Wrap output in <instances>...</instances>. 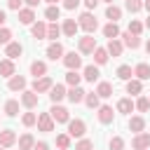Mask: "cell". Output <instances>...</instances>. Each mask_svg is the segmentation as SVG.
I'll return each mask as SVG.
<instances>
[{
    "instance_id": "cell-28",
    "label": "cell",
    "mask_w": 150,
    "mask_h": 150,
    "mask_svg": "<svg viewBox=\"0 0 150 150\" xmlns=\"http://www.w3.org/2000/svg\"><path fill=\"white\" fill-rule=\"evenodd\" d=\"M103 35H105V38H110V40H115V38L120 35V28H117V23H112V21H110L108 26H103Z\"/></svg>"
},
{
    "instance_id": "cell-9",
    "label": "cell",
    "mask_w": 150,
    "mask_h": 150,
    "mask_svg": "<svg viewBox=\"0 0 150 150\" xmlns=\"http://www.w3.org/2000/svg\"><path fill=\"white\" fill-rule=\"evenodd\" d=\"M14 143H16V134H14L12 129L0 131V145H2V148H12Z\"/></svg>"
},
{
    "instance_id": "cell-59",
    "label": "cell",
    "mask_w": 150,
    "mask_h": 150,
    "mask_svg": "<svg viewBox=\"0 0 150 150\" xmlns=\"http://www.w3.org/2000/svg\"><path fill=\"white\" fill-rule=\"evenodd\" d=\"M0 150H5V148H2V145H0Z\"/></svg>"
},
{
    "instance_id": "cell-26",
    "label": "cell",
    "mask_w": 150,
    "mask_h": 150,
    "mask_svg": "<svg viewBox=\"0 0 150 150\" xmlns=\"http://www.w3.org/2000/svg\"><path fill=\"white\" fill-rule=\"evenodd\" d=\"M98 75H101V73H98V68H96V66H87L82 77H84L87 82H96V80H98Z\"/></svg>"
},
{
    "instance_id": "cell-30",
    "label": "cell",
    "mask_w": 150,
    "mask_h": 150,
    "mask_svg": "<svg viewBox=\"0 0 150 150\" xmlns=\"http://www.w3.org/2000/svg\"><path fill=\"white\" fill-rule=\"evenodd\" d=\"M105 16H108V19L115 23V21L122 16V9H120V7H115V5H108V9H105Z\"/></svg>"
},
{
    "instance_id": "cell-14",
    "label": "cell",
    "mask_w": 150,
    "mask_h": 150,
    "mask_svg": "<svg viewBox=\"0 0 150 150\" xmlns=\"http://www.w3.org/2000/svg\"><path fill=\"white\" fill-rule=\"evenodd\" d=\"M131 145H134V150H145V148L150 145V134H138V136L131 141Z\"/></svg>"
},
{
    "instance_id": "cell-7",
    "label": "cell",
    "mask_w": 150,
    "mask_h": 150,
    "mask_svg": "<svg viewBox=\"0 0 150 150\" xmlns=\"http://www.w3.org/2000/svg\"><path fill=\"white\" fill-rule=\"evenodd\" d=\"M38 127H40V131H54V120H52V115L49 112H40L38 115Z\"/></svg>"
},
{
    "instance_id": "cell-39",
    "label": "cell",
    "mask_w": 150,
    "mask_h": 150,
    "mask_svg": "<svg viewBox=\"0 0 150 150\" xmlns=\"http://www.w3.org/2000/svg\"><path fill=\"white\" fill-rule=\"evenodd\" d=\"M98 98H101L98 94H87V96H84V103H87L89 108H101V105H98Z\"/></svg>"
},
{
    "instance_id": "cell-1",
    "label": "cell",
    "mask_w": 150,
    "mask_h": 150,
    "mask_svg": "<svg viewBox=\"0 0 150 150\" xmlns=\"http://www.w3.org/2000/svg\"><path fill=\"white\" fill-rule=\"evenodd\" d=\"M77 26L82 28V30H87V35H91L96 28H98V21L94 19V14L91 12H84L82 16H80V21H77Z\"/></svg>"
},
{
    "instance_id": "cell-43",
    "label": "cell",
    "mask_w": 150,
    "mask_h": 150,
    "mask_svg": "<svg viewBox=\"0 0 150 150\" xmlns=\"http://www.w3.org/2000/svg\"><path fill=\"white\" fill-rule=\"evenodd\" d=\"M141 30H143V23L131 19V23H129V33H131V35H141Z\"/></svg>"
},
{
    "instance_id": "cell-35",
    "label": "cell",
    "mask_w": 150,
    "mask_h": 150,
    "mask_svg": "<svg viewBox=\"0 0 150 150\" xmlns=\"http://www.w3.org/2000/svg\"><path fill=\"white\" fill-rule=\"evenodd\" d=\"M80 80H82V75H77V70H68L66 82H68L70 87H80Z\"/></svg>"
},
{
    "instance_id": "cell-49",
    "label": "cell",
    "mask_w": 150,
    "mask_h": 150,
    "mask_svg": "<svg viewBox=\"0 0 150 150\" xmlns=\"http://www.w3.org/2000/svg\"><path fill=\"white\" fill-rule=\"evenodd\" d=\"M21 2L23 0H7V7L9 9H21Z\"/></svg>"
},
{
    "instance_id": "cell-44",
    "label": "cell",
    "mask_w": 150,
    "mask_h": 150,
    "mask_svg": "<svg viewBox=\"0 0 150 150\" xmlns=\"http://www.w3.org/2000/svg\"><path fill=\"white\" fill-rule=\"evenodd\" d=\"M110 150H124V141L120 136H112L110 138Z\"/></svg>"
},
{
    "instance_id": "cell-11",
    "label": "cell",
    "mask_w": 150,
    "mask_h": 150,
    "mask_svg": "<svg viewBox=\"0 0 150 150\" xmlns=\"http://www.w3.org/2000/svg\"><path fill=\"white\" fill-rule=\"evenodd\" d=\"M112 117H115V112H112L110 105H101V108H98V122H101V124H110Z\"/></svg>"
},
{
    "instance_id": "cell-25",
    "label": "cell",
    "mask_w": 150,
    "mask_h": 150,
    "mask_svg": "<svg viewBox=\"0 0 150 150\" xmlns=\"http://www.w3.org/2000/svg\"><path fill=\"white\" fill-rule=\"evenodd\" d=\"M108 56H110L108 49H103V47H96V49H94V61H96L98 66H103V63L108 61Z\"/></svg>"
},
{
    "instance_id": "cell-27",
    "label": "cell",
    "mask_w": 150,
    "mask_h": 150,
    "mask_svg": "<svg viewBox=\"0 0 150 150\" xmlns=\"http://www.w3.org/2000/svg\"><path fill=\"white\" fill-rule=\"evenodd\" d=\"M129 129L136 131V134H141V131L145 129V120H143V117H131V120H129Z\"/></svg>"
},
{
    "instance_id": "cell-57",
    "label": "cell",
    "mask_w": 150,
    "mask_h": 150,
    "mask_svg": "<svg viewBox=\"0 0 150 150\" xmlns=\"http://www.w3.org/2000/svg\"><path fill=\"white\" fill-rule=\"evenodd\" d=\"M145 49H148V54H150V40H148V45H145Z\"/></svg>"
},
{
    "instance_id": "cell-29",
    "label": "cell",
    "mask_w": 150,
    "mask_h": 150,
    "mask_svg": "<svg viewBox=\"0 0 150 150\" xmlns=\"http://www.w3.org/2000/svg\"><path fill=\"white\" fill-rule=\"evenodd\" d=\"M105 49H108L110 56H120V54H122V42H120V40H110Z\"/></svg>"
},
{
    "instance_id": "cell-42",
    "label": "cell",
    "mask_w": 150,
    "mask_h": 150,
    "mask_svg": "<svg viewBox=\"0 0 150 150\" xmlns=\"http://www.w3.org/2000/svg\"><path fill=\"white\" fill-rule=\"evenodd\" d=\"M56 145H59L61 150H68V145H70V136H68V134H61V136H56Z\"/></svg>"
},
{
    "instance_id": "cell-51",
    "label": "cell",
    "mask_w": 150,
    "mask_h": 150,
    "mask_svg": "<svg viewBox=\"0 0 150 150\" xmlns=\"http://www.w3.org/2000/svg\"><path fill=\"white\" fill-rule=\"evenodd\" d=\"M33 150H49V145H47V143H42V141H40V143H35V148H33Z\"/></svg>"
},
{
    "instance_id": "cell-15",
    "label": "cell",
    "mask_w": 150,
    "mask_h": 150,
    "mask_svg": "<svg viewBox=\"0 0 150 150\" xmlns=\"http://www.w3.org/2000/svg\"><path fill=\"white\" fill-rule=\"evenodd\" d=\"M84 96H87V91H84V89H80V87H70V91H68L70 103H82V101H84Z\"/></svg>"
},
{
    "instance_id": "cell-24",
    "label": "cell",
    "mask_w": 150,
    "mask_h": 150,
    "mask_svg": "<svg viewBox=\"0 0 150 150\" xmlns=\"http://www.w3.org/2000/svg\"><path fill=\"white\" fill-rule=\"evenodd\" d=\"M134 75H136L138 80H150V66H148V63H138V66L134 68Z\"/></svg>"
},
{
    "instance_id": "cell-50",
    "label": "cell",
    "mask_w": 150,
    "mask_h": 150,
    "mask_svg": "<svg viewBox=\"0 0 150 150\" xmlns=\"http://www.w3.org/2000/svg\"><path fill=\"white\" fill-rule=\"evenodd\" d=\"M84 5H87V9H94L98 5V0H84Z\"/></svg>"
},
{
    "instance_id": "cell-33",
    "label": "cell",
    "mask_w": 150,
    "mask_h": 150,
    "mask_svg": "<svg viewBox=\"0 0 150 150\" xmlns=\"http://www.w3.org/2000/svg\"><path fill=\"white\" fill-rule=\"evenodd\" d=\"M59 35H61V28H59V23H56V21H54V23H49V26H47V38L56 42V38H59Z\"/></svg>"
},
{
    "instance_id": "cell-4",
    "label": "cell",
    "mask_w": 150,
    "mask_h": 150,
    "mask_svg": "<svg viewBox=\"0 0 150 150\" xmlns=\"http://www.w3.org/2000/svg\"><path fill=\"white\" fill-rule=\"evenodd\" d=\"M80 52L82 54H94V49H96V40H94V35H84V38H80Z\"/></svg>"
},
{
    "instance_id": "cell-48",
    "label": "cell",
    "mask_w": 150,
    "mask_h": 150,
    "mask_svg": "<svg viewBox=\"0 0 150 150\" xmlns=\"http://www.w3.org/2000/svg\"><path fill=\"white\" fill-rule=\"evenodd\" d=\"M77 5H80V0H63V7L66 9H75Z\"/></svg>"
},
{
    "instance_id": "cell-5",
    "label": "cell",
    "mask_w": 150,
    "mask_h": 150,
    "mask_svg": "<svg viewBox=\"0 0 150 150\" xmlns=\"http://www.w3.org/2000/svg\"><path fill=\"white\" fill-rule=\"evenodd\" d=\"M52 87H54V82H52V77H47V75L33 82V91H35V94H45V91H49Z\"/></svg>"
},
{
    "instance_id": "cell-23",
    "label": "cell",
    "mask_w": 150,
    "mask_h": 150,
    "mask_svg": "<svg viewBox=\"0 0 150 150\" xmlns=\"http://www.w3.org/2000/svg\"><path fill=\"white\" fill-rule=\"evenodd\" d=\"M33 148H35V138L30 134H23L19 138V150H33Z\"/></svg>"
},
{
    "instance_id": "cell-3",
    "label": "cell",
    "mask_w": 150,
    "mask_h": 150,
    "mask_svg": "<svg viewBox=\"0 0 150 150\" xmlns=\"http://www.w3.org/2000/svg\"><path fill=\"white\" fill-rule=\"evenodd\" d=\"M63 66H66L68 70H77V68L82 66V56L75 54V52H68V54L63 56Z\"/></svg>"
},
{
    "instance_id": "cell-17",
    "label": "cell",
    "mask_w": 150,
    "mask_h": 150,
    "mask_svg": "<svg viewBox=\"0 0 150 150\" xmlns=\"http://www.w3.org/2000/svg\"><path fill=\"white\" fill-rule=\"evenodd\" d=\"M0 75L2 77H12L14 75V61L12 59H2L0 61Z\"/></svg>"
},
{
    "instance_id": "cell-2",
    "label": "cell",
    "mask_w": 150,
    "mask_h": 150,
    "mask_svg": "<svg viewBox=\"0 0 150 150\" xmlns=\"http://www.w3.org/2000/svg\"><path fill=\"white\" fill-rule=\"evenodd\" d=\"M84 131H87V127H84L82 120H70V122H68V136L80 138V136H84Z\"/></svg>"
},
{
    "instance_id": "cell-13",
    "label": "cell",
    "mask_w": 150,
    "mask_h": 150,
    "mask_svg": "<svg viewBox=\"0 0 150 150\" xmlns=\"http://www.w3.org/2000/svg\"><path fill=\"white\" fill-rule=\"evenodd\" d=\"M47 56H49L52 61L61 59V56H63V45H61V42H52V45L47 47Z\"/></svg>"
},
{
    "instance_id": "cell-46",
    "label": "cell",
    "mask_w": 150,
    "mask_h": 150,
    "mask_svg": "<svg viewBox=\"0 0 150 150\" xmlns=\"http://www.w3.org/2000/svg\"><path fill=\"white\" fill-rule=\"evenodd\" d=\"M12 40V30L9 28H0V45H9Z\"/></svg>"
},
{
    "instance_id": "cell-20",
    "label": "cell",
    "mask_w": 150,
    "mask_h": 150,
    "mask_svg": "<svg viewBox=\"0 0 150 150\" xmlns=\"http://www.w3.org/2000/svg\"><path fill=\"white\" fill-rule=\"evenodd\" d=\"M33 19H35V14H33V9H30V7L19 9V21H21L23 26H30V23H33Z\"/></svg>"
},
{
    "instance_id": "cell-56",
    "label": "cell",
    "mask_w": 150,
    "mask_h": 150,
    "mask_svg": "<svg viewBox=\"0 0 150 150\" xmlns=\"http://www.w3.org/2000/svg\"><path fill=\"white\" fill-rule=\"evenodd\" d=\"M47 2H49V5H56V2H59V0H47Z\"/></svg>"
},
{
    "instance_id": "cell-36",
    "label": "cell",
    "mask_w": 150,
    "mask_h": 150,
    "mask_svg": "<svg viewBox=\"0 0 150 150\" xmlns=\"http://www.w3.org/2000/svg\"><path fill=\"white\" fill-rule=\"evenodd\" d=\"M16 112H19V101H7L5 103V115L7 117H14Z\"/></svg>"
},
{
    "instance_id": "cell-55",
    "label": "cell",
    "mask_w": 150,
    "mask_h": 150,
    "mask_svg": "<svg viewBox=\"0 0 150 150\" xmlns=\"http://www.w3.org/2000/svg\"><path fill=\"white\" fill-rule=\"evenodd\" d=\"M145 28H148V30H150V16H148V21H145Z\"/></svg>"
},
{
    "instance_id": "cell-21",
    "label": "cell",
    "mask_w": 150,
    "mask_h": 150,
    "mask_svg": "<svg viewBox=\"0 0 150 150\" xmlns=\"http://www.w3.org/2000/svg\"><path fill=\"white\" fill-rule=\"evenodd\" d=\"M30 33H33V38L42 40V38H47V26H45L42 21H38V23H33V26H30Z\"/></svg>"
},
{
    "instance_id": "cell-18",
    "label": "cell",
    "mask_w": 150,
    "mask_h": 150,
    "mask_svg": "<svg viewBox=\"0 0 150 150\" xmlns=\"http://www.w3.org/2000/svg\"><path fill=\"white\" fill-rule=\"evenodd\" d=\"M77 28H80V26H77V21H75V19H66V21H63V28H61V30H63V33H66L68 38H75Z\"/></svg>"
},
{
    "instance_id": "cell-45",
    "label": "cell",
    "mask_w": 150,
    "mask_h": 150,
    "mask_svg": "<svg viewBox=\"0 0 150 150\" xmlns=\"http://www.w3.org/2000/svg\"><path fill=\"white\" fill-rule=\"evenodd\" d=\"M124 7H127L129 12H138V9L143 7V2H141V0H127V2H124Z\"/></svg>"
},
{
    "instance_id": "cell-22",
    "label": "cell",
    "mask_w": 150,
    "mask_h": 150,
    "mask_svg": "<svg viewBox=\"0 0 150 150\" xmlns=\"http://www.w3.org/2000/svg\"><path fill=\"white\" fill-rule=\"evenodd\" d=\"M63 96H68V94H66V89H63L61 84H54V87L49 89V98H52L54 103H59V101H61Z\"/></svg>"
},
{
    "instance_id": "cell-41",
    "label": "cell",
    "mask_w": 150,
    "mask_h": 150,
    "mask_svg": "<svg viewBox=\"0 0 150 150\" xmlns=\"http://www.w3.org/2000/svg\"><path fill=\"white\" fill-rule=\"evenodd\" d=\"M21 122H23V127H33V124H38V115L35 112H26L21 117Z\"/></svg>"
},
{
    "instance_id": "cell-10",
    "label": "cell",
    "mask_w": 150,
    "mask_h": 150,
    "mask_svg": "<svg viewBox=\"0 0 150 150\" xmlns=\"http://www.w3.org/2000/svg\"><path fill=\"white\" fill-rule=\"evenodd\" d=\"M30 75H35V80L45 77V75H47V63H45V61H33V63H30Z\"/></svg>"
},
{
    "instance_id": "cell-34",
    "label": "cell",
    "mask_w": 150,
    "mask_h": 150,
    "mask_svg": "<svg viewBox=\"0 0 150 150\" xmlns=\"http://www.w3.org/2000/svg\"><path fill=\"white\" fill-rule=\"evenodd\" d=\"M131 75H134L131 66H120V68H117V77H120V80H127V82H129Z\"/></svg>"
},
{
    "instance_id": "cell-53",
    "label": "cell",
    "mask_w": 150,
    "mask_h": 150,
    "mask_svg": "<svg viewBox=\"0 0 150 150\" xmlns=\"http://www.w3.org/2000/svg\"><path fill=\"white\" fill-rule=\"evenodd\" d=\"M5 21H7V16H5V12H2V9H0V26H2V23H5Z\"/></svg>"
},
{
    "instance_id": "cell-58",
    "label": "cell",
    "mask_w": 150,
    "mask_h": 150,
    "mask_svg": "<svg viewBox=\"0 0 150 150\" xmlns=\"http://www.w3.org/2000/svg\"><path fill=\"white\" fill-rule=\"evenodd\" d=\"M103 2H112V0H103Z\"/></svg>"
},
{
    "instance_id": "cell-54",
    "label": "cell",
    "mask_w": 150,
    "mask_h": 150,
    "mask_svg": "<svg viewBox=\"0 0 150 150\" xmlns=\"http://www.w3.org/2000/svg\"><path fill=\"white\" fill-rule=\"evenodd\" d=\"M143 7H145V9L150 12V0H145V2H143Z\"/></svg>"
},
{
    "instance_id": "cell-8",
    "label": "cell",
    "mask_w": 150,
    "mask_h": 150,
    "mask_svg": "<svg viewBox=\"0 0 150 150\" xmlns=\"http://www.w3.org/2000/svg\"><path fill=\"white\" fill-rule=\"evenodd\" d=\"M7 89H9V91H23V89H26V77H21V75H12L9 82H7Z\"/></svg>"
},
{
    "instance_id": "cell-19",
    "label": "cell",
    "mask_w": 150,
    "mask_h": 150,
    "mask_svg": "<svg viewBox=\"0 0 150 150\" xmlns=\"http://www.w3.org/2000/svg\"><path fill=\"white\" fill-rule=\"evenodd\" d=\"M122 40H124V45L131 47V49H138V47H141V38H138V35H131L129 30L122 33Z\"/></svg>"
},
{
    "instance_id": "cell-32",
    "label": "cell",
    "mask_w": 150,
    "mask_h": 150,
    "mask_svg": "<svg viewBox=\"0 0 150 150\" xmlns=\"http://www.w3.org/2000/svg\"><path fill=\"white\" fill-rule=\"evenodd\" d=\"M134 108H136V105L131 103V98H120V101H117V110H120V112H131Z\"/></svg>"
},
{
    "instance_id": "cell-47",
    "label": "cell",
    "mask_w": 150,
    "mask_h": 150,
    "mask_svg": "<svg viewBox=\"0 0 150 150\" xmlns=\"http://www.w3.org/2000/svg\"><path fill=\"white\" fill-rule=\"evenodd\" d=\"M75 150H94V143H91L89 138H82V141L75 145Z\"/></svg>"
},
{
    "instance_id": "cell-40",
    "label": "cell",
    "mask_w": 150,
    "mask_h": 150,
    "mask_svg": "<svg viewBox=\"0 0 150 150\" xmlns=\"http://www.w3.org/2000/svg\"><path fill=\"white\" fill-rule=\"evenodd\" d=\"M134 105H136V110H141V112H145V110L150 108V98H148V96H141V98H138V101H136Z\"/></svg>"
},
{
    "instance_id": "cell-6",
    "label": "cell",
    "mask_w": 150,
    "mask_h": 150,
    "mask_svg": "<svg viewBox=\"0 0 150 150\" xmlns=\"http://www.w3.org/2000/svg\"><path fill=\"white\" fill-rule=\"evenodd\" d=\"M49 115H52V120L54 122H70V117H68V110L63 108V105H52V110H49Z\"/></svg>"
},
{
    "instance_id": "cell-12",
    "label": "cell",
    "mask_w": 150,
    "mask_h": 150,
    "mask_svg": "<svg viewBox=\"0 0 150 150\" xmlns=\"http://www.w3.org/2000/svg\"><path fill=\"white\" fill-rule=\"evenodd\" d=\"M21 52H23V47H21L19 42H9V45H7V49H5V56L14 61V59H19V56H21Z\"/></svg>"
},
{
    "instance_id": "cell-52",
    "label": "cell",
    "mask_w": 150,
    "mask_h": 150,
    "mask_svg": "<svg viewBox=\"0 0 150 150\" xmlns=\"http://www.w3.org/2000/svg\"><path fill=\"white\" fill-rule=\"evenodd\" d=\"M23 2H26V5L33 9V7H38V2H40V0H23Z\"/></svg>"
},
{
    "instance_id": "cell-37",
    "label": "cell",
    "mask_w": 150,
    "mask_h": 150,
    "mask_svg": "<svg viewBox=\"0 0 150 150\" xmlns=\"http://www.w3.org/2000/svg\"><path fill=\"white\" fill-rule=\"evenodd\" d=\"M59 14H61V12H59V7H56V5H49V7L45 9V16H47V19L52 21V23H54V21L59 19Z\"/></svg>"
},
{
    "instance_id": "cell-31",
    "label": "cell",
    "mask_w": 150,
    "mask_h": 150,
    "mask_svg": "<svg viewBox=\"0 0 150 150\" xmlns=\"http://www.w3.org/2000/svg\"><path fill=\"white\" fill-rule=\"evenodd\" d=\"M96 94H98L101 98L112 96V87H110V82H101V84H98V89H96Z\"/></svg>"
},
{
    "instance_id": "cell-16",
    "label": "cell",
    "mask_w": 150,
    "mask_h": 150,
    "mask_svg": "<svg viewBox=\"0 0 150 150\" xmlns=\"http://www.w3.org/2000/svg\"><path fill=\"white\" fill-rule=\"evenodd\" d=\"M38 101H40V98H38L35 91H23V94H21V103H23L26 108H35Z\"/></svg>"
},
{
    "instance_id": "cell-38",
    "label": "cell",
    "mask_w": 150,
    "mask_h": 150,
    "mask_svg": "<svg viewBox=\"0 0 150 150\" xmlns=\"http://www.w3.org/2000/svg\"><path fill=\"white\" fill-rule=\"evenodd\" d=\"M141 89H143L141 80H129V82H127V91H129V94H141Z\"/></svg>"
}]
</instances>
